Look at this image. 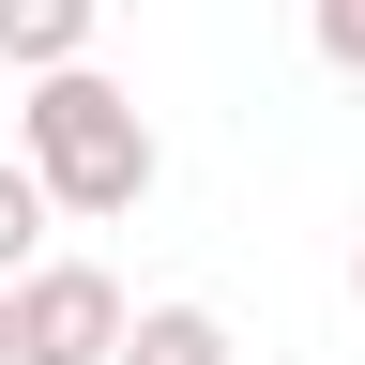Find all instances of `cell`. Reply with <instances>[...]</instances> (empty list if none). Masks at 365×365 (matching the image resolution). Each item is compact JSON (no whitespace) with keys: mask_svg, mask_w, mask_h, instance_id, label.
Wrapping results in <instances>:
<instances>
[{"mask_svg":"<svg viewBox=\"0 0 365 365\" xmlns=\"http://www.w3.org/2000/svg\"><path fill=\"white\" fill-rule=\"evenodd\" d=\"M16 153L61 182V213H76V228H122L137 198H153V168H168V153H153V107H137L122 76H91V61H46V76H31Z\"/></svg>","mask_w":365,"mask_h":365,"instance_id":"6da1fadb","label":"cell"},{"mask_svg":"<svg viewBox=\"0 0 365 365\" xmlns=\"http://www.w3.org/2000/svg\"><path fill=\"white\" fill-rule=\"evenodd\" d=\"M122 335H137V304H122L107 259H31L16 274V365H122Z\"/></svg>","mask_w":365,"mask_h":365,"instance_id":"7a4b0ae2","label":"cell"},{"mask_svg":"<svg viewBox=\"0 0 365 365\" xmlns=\"http://www.w3.org/2000/svg\"><path fill=\"white\" fill-rule=\"evenodd\" d=\"M91 31H107V0H0V61H16V76L91 61Z\"/></svg>","mask_w":365,"mask_h":365,"instance_id":"3957f363","label":"cell"},{"mask_svg":"<svg viewBox=\"0 0 365 365\" xmlns=\"http://www.w3.org/2000/svg\"><path fill=\"white\" fill-rule=\"evenodd\" d=\"M122 365H244V350H228V319H213V304H137Z\"/></svg>","mask_w":365,"mask_h":365,"instance_id":"277c9868","label":"cell"},{"mask_svg":"<svg viewBox=\"0 0 365 365\" xmlns=\"http://www.w3.org/2000/svg\"><path fill=\"white\" fill-rule=\"evenodd\" d=\"M46 228H61V182L16 153V168H0V274H31V259H46Z\"/></svg>","mask_w":365,"mask_h":365,"instance_id":"5b68a950","label":"cell"},{"mask_svg":"<svg viewBox=\"0 0 365 365\" xmlns=\"http://www.w3.org/2000/svg\"><path fill=\"white\" fill-rule=\"evenodd\" d=\"M304 31H319V61L365 76V0H304Z\"/></svg>","mask_w":365,"mask_h":365,"instance_id":"8992f818","label":"cell"},{"mask_svg":"<svg viewBox=\"0 0 365 365\" xmlns=\"http://www.w3.org/2000/svg\"><path fill=\"white\" fill-rule=\"evenodd\" d=\"M0 365H16V274H0Z\"/></svg>","mask_w":365,"mask_h":365,"instance_id":"52a82bcc","label":"cell"},{"mask_svg":"<svg viewBox=\"0 0 365 365\" xmlns=\"http://www.w3.org/2000/svg\"><path fill=\"white\" fill-rule=\"evenodd\" d=\"M350 289H365V244H350Z\"/></svg>","mask_w":365,"mask_h":365,"instance_id":"ba28073f","label":"cell"}]
</instances>
